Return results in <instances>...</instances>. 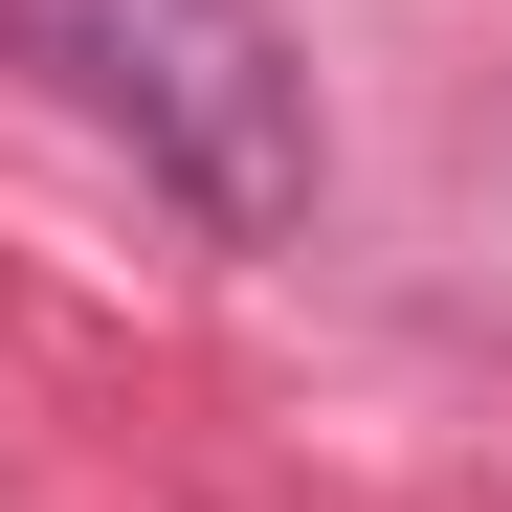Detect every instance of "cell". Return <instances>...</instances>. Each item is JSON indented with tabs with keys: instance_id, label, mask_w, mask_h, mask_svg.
I'll list each match as a JSON object with an SVG mask.
<instances>
[{
	"instance_id": "obj_1",
	"label": "cell",
	"mask_w": 512,
	"mask_h": 512,
	"mask_svg": "<svg viewBox=\"0 0 512 512\" xmlns=\"http://www.w3.org/2000/svg\"><path fill=\"white\" fill-rule=\"evenodd\" d=\"M0 67L67 134H112L201 245H312L334 223V112H312L290 0H0Z\"/></svg>"
}]
</instances>
